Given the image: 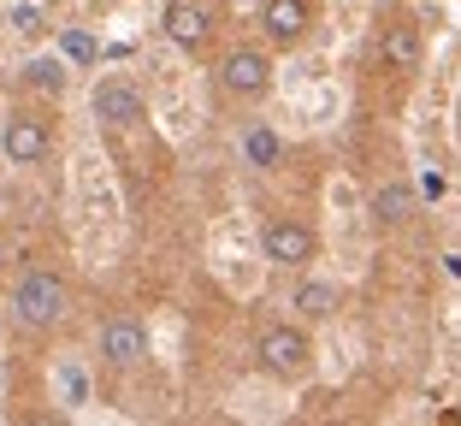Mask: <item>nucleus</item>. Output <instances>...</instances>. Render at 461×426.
Segmentation results:
<instances>
[{
    "label": "nucleus",
    "mask_w": 461,
    "mask_h": 426,
    "mask_svg": "<svg viewBox=\"0 0 461 426\" xmlns=\"http://www.w3.org/2000/svg\"><path fill=\"white\" fill-rule=\"evenodd\" d=\"M414 213H420V202H414V190H408L402 178L373 190V225H379V231H408Z\"/></svg>",
    "instance_id": "13"
},
{
    "label": "nucleus",
    "mask_w": 461,
    "mask_h": 426,
    "mask_svg": "<svg viewBox=\"0 0 461 426\" xmlns=\"http://www.w3.org/2000/svg\"><path fill=\"white\" fill-rule=\"evenodd\" d=\"M89 113H95V124L107 131V137H119V131H136V124L149 119V95H142V83H136V77L107 71V77H95Z\"/></svg>",
    "instance_id": "8"
},
{
    "label": "nucleus",
    "mask_w": 461,
    "mask_h": 426,
    "mask_svg": "<svg viewBox=\"0 0 461 426\" xmlns=\"http://www.w3.org/2000/svg\"><path fill=\"white\" fill-rule=\"evenodd\" d=\"M313 361H320V349H313V331L302 326V320H272V326H260L255 367L267 373L272 385H308Z\"/></svg>",
    "instance_id": "2"
},
{
    "label": "nucleus",
    "mask_w": 461,
    "mask_h": 426,
    "mask_svg": "<svg viewBox=\"0 0 461 426\" xmlns=\"http://www.w3.org/2000/svg\"><path fill=\"white\" fill-rule=\"evenodd\" d=\"M160 30H166V41H172L177 54L202 59L207 48H213V36H219V6L213 0H166Z\"/></svg>",
    "instance_id": "9"
},
{
    "label": "nucleus",
    "mask_w": 461,
    "mask_h": 426,
    "mask_svg": "<svg viewBox=\"0 0 461 426\" xmlns=\"http://www.w3.org/2000/svg\"><path fill=\"white\" fill-rule=\"evenodd\" d=\"M59 48H66V59H77V66H95V36H89V30H66V36H59Z\"/></svg>",
    "instance_id": "15"
},
{
    "label": "nucleus",
    "mask_w": 461,
    "mask_h": 426,
    "mask_svg": "<svg viewBox=\"0 0 461 426\" xmlns=\"http://www.w3.org/2000/svg\"><path fill=\"white\" fill-rule=\"evenodd\" d=\"M6 314H13V326L30 331V338L66 326V314H71V278L54 273V267H30V273L13 285V303H6Z\"/></svg>",
    "instance_id": "1"
},
{
    "label": "nucleus",
    "mask_w": 461,
    "mask_h": 426,
    "mask_svg": "<svg viewBox=\"0 0 461 426\" xmlns=\"http://www.w3.org/2000/svg\"><path fill=\"white\" fill-rule=\"evenodd\" d=\"M95 361L107 373H136L142 361H149V320L131 314V308L107 314L101 331H95Z\"/></svg>",
    "instance_id": "7"
},
{
    "label": "nucleus",
    "mask_w": 461,
    "mask_h": 426,
    "mask_svg": "<svg viewBox=\"0 0 461 426\" xmlns=\"http://www.w3.org/2000/svg\"><path fill=\"white\" fill-rule=\"evenodd\" d=\"M13 24H18V36H36V30H41V13H36V6H18Z\"/></svg>",
    "instance_id": "16"
},
{
    "label": "nucleus",
    "mask_w": 461,
    "mask_h": 426,
    "mask_svg": "<svg viewBox=\"0 0 461 426\" xmlns=\"http://www.w3.org/2000/svg\"><path fill=\"white\" fill-rule=\"evenodd\" d=\"M373 59L391 77H414L426 66V30L408 6H384L379 13V24H373Z\"/></svg>",
    "instance_id": "4"
},
{
    "label": "nucleus",
    "mask_w": 461,
    "mask_h": 426,
    "mask_svg": "<svg viewBox=\"0 0 461 426\" xmlns=\"http://www.w3.org/2000/svg\"><path fill=\"white\" fill-rule=\"evenodd\" d=\"M290 308H296L302 326H326L331 314H338V285H326V278H308L296 273V290H290Z\"/></svg>",
    "instance_id": "12"
},
{
    "label": "nucleus",
    "mask_w": 461,
    "mask_h": 426,
    "mask_svg": "<svg viewBox=\"0 0 461 426\" xmlns=\"http://www.w3.org/2000/svg\"><path fill=\"white\" fill-rule=\"evenodd\" d=\"M24 83H30V89H41V95H66V59H30Z\"/></svg>",
    "instance_id": "14"
},
{
    "label": "nucleus",
    "mask_w": 461,
    "mask_h": 426,
    "mask_svg": "<svg viewBox=\"0 0 461 426\" xmlns=\"http://www.w3.org/2000/svg\"><path fill=\"white\" fill-rule=\"evenodd\" d=\"M272 77H278V66H272V48H255V41H237V48H225L213 66V83L219 95L237 101V107H255V101L272 95Z\"/></svg>",
    "instance_id": "3"
},
{
    "label": "nucleus",
    "mask_w": 461,
    "mask_h": 426,
    "mask_svg": "<svg viewBox=\"0 0 461 426\" xmlns=\"http://www.w3.org/2000/svg\"><path fill=\"white\" fill-rule=\"evenodd\" d=\"M260 255H267V267H278V273H308V267L320 261V231H313L302 213H272V220L260 225Z\"/></svg>",
    "instance_id": "5"
},
{
    "label": "nucleus",
    "mask_w": 461,
    "mask_h": 426,
    "mask_svg": "<svg viewBox=\"0 0 461 426\" xmlns=\"http://www.w3.org/2000/svg\"><path fill=\"white\" fill-rule=\"evenodd\" d=\"M13 273V243H6V237H0V278Z\"/></svg>",
    "instance_id": "17"
},
{
    "label": "nucleus",
    "mask_w": 461,
    "mask_h": 426,
    "mask_svg": "<svg viewBox=\"0 0 461 426\" xmlns=\"http://www.w3.org/2000/svg\"><path fill=\"white\" fill-rule=\"evenodd\" d=\"M54 149H59L54 119H41L36 107H13L0 119V154H6V166H48Z\"/></svg>",
    "instance_id": "6"
},
{
    "label": "nucleus",
    "mask_w": 461,
    "mask_h": 426,
    "mask_svg": "<svg viewBox=\"0 0 461 426\" xmlns=\"http://www.w3.org/2000/svg\"><path fill=\"white\" fill-rule=\"evenodd\" d=\"M237 154H243L249 172H278V166H285V137H278L267 119H249L243 137H237Z\"/></svg>",
    "instance_id": "11"
},
{
    "label": "nucleus",
    "mask_w": 461,
    "mask_h": 426,
    "mask_svg": "<svg viewBox=\"0 0 461 426\" xmlns=\"http://www.w3.org/2000/svg\"><path fill=\"white\" fill-rule=\"evenodd\" d=\"M313 24H320L313 0H260V36H267L272 54H296L313 36Z\"/></svg>",
    "instance_id": "10"
},
{
    "label": "nucleus",
    "mask_w": 461,
    "mask_h": 426,
    "mask_svg": "<svg viewBox=\"0 0 461 426\" xmlns=\"http://www.w3.org/2000/svg\"><path fill=\"white\" fill-rule=\"evenodd\" d=\"M456 137H461V101H456Z\"/></svg>",
    "instance_id": "18"
}]
</instances>
